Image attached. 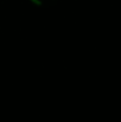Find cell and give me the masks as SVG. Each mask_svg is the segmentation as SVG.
I'll list each match as a JSON object with an SVG mask.
<instances>
[{
	"label": "cell",
	"mask_w": 121,
	"mask_h": 122,
	"mask_svg": "<svg viewBox=\"0 0 121 122\" xmlns=\"http://www.w3.org/2000/svg\"><path fill=\"white\" fill-rule=\"evenodd\" d=\"M35 4H37V5H39V6H52V5H55L58 0H32Z\"/></svg>",
	"instance_id": "6da1fadb"
}]
</instances>
